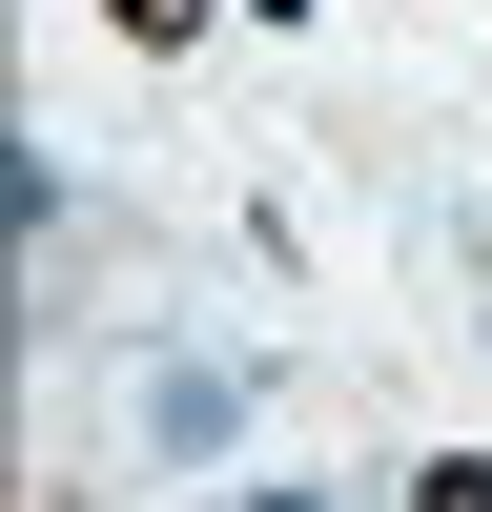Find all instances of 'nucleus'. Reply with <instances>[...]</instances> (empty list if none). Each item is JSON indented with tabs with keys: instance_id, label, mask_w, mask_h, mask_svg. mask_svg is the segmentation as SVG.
Masks as SVG:
<instances>
[{
	"instance_id": "nucleus-1",
	"label": "nucleus",
	"mask_w": 492,
	"mask_h": 512,
	"mask_svg": "<svg viewBox=\"0 0 492 512\" xmlns=\"http://www.w3.org/2000/svg\"><path fill=\"white\" fill-rule=\"evenodd\" d=\"M410 512H492V451H431V472H410Z\"/></svg>"
},
{
	"instance_id": "nucleus-3",
	"label": "nucleus",
	"mask_w": 492,
	"mask_h": 512,
	"mask_svg": "<svg viewBox=\"0 0 492 512\" xmlns=\"http://www.w3.org/2000/svg\"><path fill=\"white\" fill-rule=\"evenodd\" d=\"M246 512H308V492H246Z\"/></svg>"
},
{
	"instance_id": "nucleus-2",
	"label": "nucleus",
	"mask_w": 492,
	"mask_h": 512,
	"mask_svg": "<svg viewBox=\"0 0 492 512\" xmlns=\"http://www.w3.org/2000/svg\"><path fill=\"white\" fill-rule=\"evenodd\" d=\"M123 41H205V0H123Z\"/></svg>"
}]
</instances>
